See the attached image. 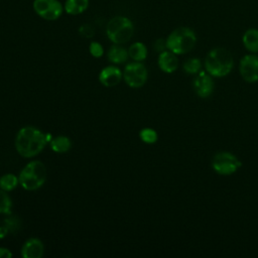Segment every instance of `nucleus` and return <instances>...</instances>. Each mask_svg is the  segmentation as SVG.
<instances>
[{
    "label": "nucleus",
    "instance_id": "f257e3e1",
    "mask_svg": "<svg viewBox=\"0 0 258 258\" xmlns=\"http://www.w3.org/2000/svg\"><path fill=\"white\" fill-rule=\"evenodd\" d=\"M46 135L34 126H24L15 137V148L19 155L30 158L39 154L47 143Z\"/></svg>",
    "mask_w": 258,
    "mask_h": 258
},
{
    "label": "nucleus",
    "instance_id": "f03ea898",
    "mask_svg": "<svg viewBox=\"0 0 258 258\" xmlns=\"http://www.w3.org/2000/svg\"><path fill=\"white\" fill-rule=\"evenodd\" d=\"M233 67V55L224 47H215L206 55L205 68L212 77L223 78L231 73Z\"/></svg>",
    "mask_w": 258,
    "mask_h": 258
},
{
    "label": "nucleus",
    "instance_id": "7ed1b4c3",
    "mask_svg": "<svg viewBox=\"0 0 258 258\" xmlns=\"http://www.w3.org/2000/svg\"><path fill=\"white\" fill-rule=\"evenodd\" d=\"M196 32L186 26H179L173 29L166 38V47L175 54L189 52L196 45Z\"/></svg>",
    "mask_w": 258,
    "mask_h": 258
},
{
    "label": "nucleus",
    "instance_id": "20e7f679",
    "mask_svg": "<svg viewBox=\"0 0 258 258\" xmlns=\"http://www.w3.org/2000/svg\"><path fill=\"white\" fill-rule=\"evenodd\" d=\"M19 183L26 190H35L40 188L46 179V168L40 160L28 162L20 171Z\"/></svg>",
    "mask_w": 258,
    "mask_h": 258
},
{
    "label": "nucleus",
    "instance_id": "39448f33",
    "mask_svg": "<svg viewBox=\"0 0 258 258\" xmlns=\"http://www.w3.org/2000/svg\"><path fill=\"white\" fill-rule=\"evenodd\" d=\"M134 33V25L126 16H115L109 20L106 26L107 37L115 44L128 42Z\"/></svg>",
    "mask_w": 258,
    "mask_h": 258
},
{
    "label": "nucleus",
    "instance_id": "423d86ee",
    "mask_svg": "<svg viewBox=\"0 0 258 258\" xmlns=\"http://www.w3.org/2000/svg\"><path fill=\"white\" fill-rule=\"evenodd\" d=\"M241 162L236 155L229 151H219L212 158L213 169L221 175H230L236 172Z\"/></svg>",
    "mask_w": 258,
    "mask_h": 258
},
{
    "label": "nucleus",
    "instance_id": "0eeeda50",
    "mask_svg": "<svg viewBox=\"0 0 258 258\" xmlns=\"http://www.w3.org/2000/svg\"><path fill=\"white\" fill-rule=\"evenodd\" d=\"M147 69L140 61H133L128 63L123 72L125 83L134 89L141 88L147 81Z\"/></svg>",
    "mask_w": 258,
    "mask_h": 258
},
{
    "label": "nucleus",
    "instance_id": "6e6552de",
    "mask_svg": "<svg viewBox=\"0 0 258 258\" xmlns=\"http://www.w3.org/2000/svg\"><path fill=\"white\" fill-rule=\"evenodd\" d=\"M34 12L44 20H56L63 11V6L58 0H33Z\"/></svg>",
    "mask_w": 258,
    "mask_h": 258
},
{
    "label": "nucleus",
    "instance_id": "1a4fd4ad",
    "mask_svg": "<svg viewBox=\"0 0 258 258\" xmlns=\"http://www.w3.org/2000/svg\"><path fill=\"white\" fill-rule=\"evenodd\" d=\"M239 72L245 82L256 83L258 81V55L254 53L244 55L240 59Z\"/></svg>",
    "mask_w": 258,
    "mask_h": 258
},
{
    "label": "nucleus",
    "instance_id": "9d476101",
    "mask_svg": "<svg viewBox=\"0 0 258 258\" xmlns=\"http://www.w3.org/2000/svg\"><path fill=\"white\" fill-rule=\"evenodd\" d=\"M192 85L196 94L201 98L210 97L213 94L215 88V83L212 76L203 72L195 78Z\"/></svg>",
    "mask_w": 258,
    "mask_h": 258
},
{
    "label": "nucleus",
    "instance_id": "9b49d317",
    "mask_svg": "<svg viewBox=\"0 0 258 258\" xmlns=\"http://www.w3.org/2000/svg\"><path fill=\"white\" fill-rule=\"evenodd\" d=\"M44 254V245L38 238L27 239L21 247L23 258H41Z\"/></svg>",
    "mask_w": 258,
    "mask_h": 258
},
{
    "label": "nucleus",
    "instance_id": "f8f14e48",
    "mask_svg": "<svg viewBox=\"0 0 258 258\" xmlns=\"http://www.w3.org/2000/svg\"><path fill=\"white\" fill-rule=\"evenodd\" d=\"M123 78V73L115 66H108L104 68L99 74V81L105 87H114L118 85Z\"/></svg>",
    "mask_w": 258,
    "mask_h": 258
},
{
    "label": "nucleus",
    "instance_id": "ddd939ff",
    "mask_svg": "<svg viewBox=\"0 0 258 258\" xmlns=\"http://www.w3.org/2000/svg\"><path fill=\"white\" fill-rule=\"evenodd\" d=\"M157 63L162 72L166 74H171L178 67V58L174 52L165 49L159 53Z\"/></svg>",
    "mask_w": 258,
    "mask_h": 258
},
{
    "label": "nucleus",
    "instance_id": "4468645a",
    "mask_svg": "<svg viewBox=\"0 0 258 258\" xmlns=\"http://www.w3.org/2000/svg\"><path fill=\"white\" fill-rule=\"evenodd\" d=\"M107 56H108L109 61H111L112 63L121 64V63H124L128 59L129 53H128V50L125 47H123L120 44H115L114 43L109 48Z\"/></svg>",
    "mask_w": 258,
    "mask_h": 258
},
{
    "label": "nucleus",
    "instance_id": "2eb2a0df",
    "mask_svg": "<svg viewBox=\"0 0 258 258\" xmlns=\"http://www.w3.org/2000/svg\"><path fill=\"white\" fill-rule=\"evenodd\" d=\"M242 42L248 51L252 53L258 52V29L257 28L247 29L242 36Z\"/></svg>",
    "mask_w": 258,
    "mask_h": 258
},
{
    "label": "nucleus",
    "instance_id": "dca6fc26",
    "mask_svg": "<svg viewBox=\"0 0 258 258\" xmlns=\"http://www.w3.org/2000/svg\"><path fill=\"white\" fill-rule=\"evenodd\" d=\"M89 7V0H66L63 10L70 15L84 13Z\"/></svg>",
    "mask_w": 258,
    "mask_h": 258
},
{
    "label": "nucleus",
    "instance_id": "f3484780",
    "mask_svg": "<svg viewBox=\"0 0 258 258\" xmlns=\"http://www.w3.org/2000/svg\"><path fill=\"white\" fill-rule=\"evenodd\" d=\"M129 57L135 61H142L147 56V47L143 42L136 41L132 43L128 48Z\"/></svg>",
    "mask_w": 258,
    "mask_h": 258
},
{
    "label": "nucleus",
    "instance_id": "a211bd4d",
    "mask_svg": "<svg viewBox=\"0 0 258 258\" xmlns=\"http://www.w3.org/2000/svg\"><path fill=\"white\" fill-rule=\"evenodd\" d=\"M50 147L56 153H64L71 149L72 141L69 137L63 135L55 136L50 141Z\"/></svg>",
    "mask_w": 258,
    "mask_h": 258
},
{
    "label": "nucleus",
    "instance_id": "6ab92c4d",
    "mask_svg": "<svg viewBox=\"0 0 258 258\" xmlns=\"http://www.w3.org/2000/svg\"><path fill=\"white\" fill-rule=\"evenodd\" d=\"M18 183H19V178L13 173H6L0 177V188L6 191H11L15 189Z\"/></svg>",
    "mask_w": 258,
    "mask_h": 258
},
{
    "label": "nucleus",
    "instance_id": "aec40b11",
    "mask_svg": "<svg viewBox=\"0 0 258 258\" xmlns=\"http://www.w3.org/2000/svg\"><path fill=\"white\" fill-rule=\"evenodd\" d=\"M12 200L6 190L0 188V214H11Z\"/></svg>",
    "mask_w": 258,
    "mask_h": 258
},
{
    "label": "nucleus",
    "instance_id": "412c9836",
    "mask_svg": "<svg viewBox=\"0 0 258 258\" xmlns=\"http://www.w3.org/2000/svg\"><path fill=\"white\" fill-rule=\"evenodd\" d=\"M201 69H202V62H201V59L198 57L188 58L183 63V70L188 75H196L200 73Z\"/></svg>",
    "mask_w": 258,
    "mask_h": 258
},
{
    "label": "nucleus",
    "instance_id": "4be33fe9",
    "mask_svg": "<svg viewBox=\"0 0 258 258\" xmlns=\"http://www.w3.org/2000/svg\"><path fill=\"white\" fill-rule=\"evenodd\" d=\"M3 225L8 229L9 233H15L21 227V221L16 216H10L3 220Z\"/></svg>",
    "mask_w": 258,
    "mask_h": 258
},
{
    "label": "nucleus",
    "instance_id": "5701e85b",
    "mask_svg": "<svg viewBox=\"0 0 258 258\" xmlns=\"http://www.w3.org/2000/svg\"><path fill=\"white\" fill-rule=\"evenodd\" d=\"M139 136L143 142L148 144L154 143L157 140V133L152 128H143L139 132Z\"/></svg>",
    "mask_w": 258,
    "mask_h": 258
},
{
    "label": "nucleus",
    "instance_id": "b1692460",
    "mask_svg": "<svg viewBox=\"0 0 258 258\" xmlns=\"http://www.w3.org/2000/svg\"><path fill=\"white\" fill-rule=\"evenodd\" d=\"M89 51L94 57H101L104 53V48L101 43L97 41H92L89 45Z\"/></svg>",
    "mask_w": 258,
    "mask_h": 258
},
{
    "label": "nucleus",
    "instance_id": "393cba45",
    "mask_svg": "<svg viewBox=\"0 0 258 258\" xmlns=\"http://www.w3.org/2000/svg\"><path fill=\"white\" fill-rule=\"evenodd\" d=\"M79 32L82 36L84 37H92L94 35V29L92 26H90L89 24H83L80 29H79Z\"/></svg>",
    "mask_w": 258,
    "mask_h": 258
},
{
    "label": "nucleus",
    "instance_id": "a878e982",
    "mask_svg": "<svg viewBox=\"0 0 258 258\" xmlns=\"http://www.w3.org/2000/svg\"><path fill=\"white\" fill-rule=\"evenodd\" d=\"M167 47H166V39H163V38H159L157 40H155L154 42V49L156 51H158L159 53L162 52L163 50H165Z\"/></svg>",
    "mask_w": 258,
    "mask_h": 258
},
{
    "label": "nucleus",
    "instance_id": "bb28decb",
    "mask_svg": "<svg viewBox=\"0 0 258 258\" xmlns=\"http://www.w3.org/2000/svg\"><path fill=\"white\" fill-rule=\"evenodd\" d=\"M12 257V253L8 248L0 247V258H10Z\"/></svg>",
    "mask_w": 258,
    "mask_h": 258
},
{
    "label": "nucleus",
    "instance_id": "cd10ccee",
    "mask_svg": "<svg viewBox=\"0 0 258 258\" xmlns=\"http://www.w3.org/2000/svg\"><path fill=\"white\" fill-rule=\"evenodd\" d=\"M8 234H9L8 229H7L4 225H1V226H0V239L6 237Z\"/></svg>",
    "mask_w": 258,
    "mask_h": 258
}]
</instances>
